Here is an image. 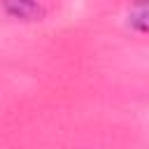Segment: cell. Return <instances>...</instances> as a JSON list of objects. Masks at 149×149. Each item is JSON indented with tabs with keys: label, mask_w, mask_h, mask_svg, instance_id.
<instances>
[{
	"label": "cell",
	"mask_w": 149,
	"mask_h": 149,
	"mask_svg": "<svg viewBox=\"0 0 149 149\" xmlns=\"http://www.w3.org/2000/svg\"><path fill=\"white\" fill-rule=\"evenodd\" d=\"M2 9L9 19H21V21H35L42 19L44 9L40 0H2Z\"/></svg>",
	"instance_id": "cell-1"
},
{
	"label": "cell",
	"mask_w": 149,
	"mask_h": 149,
	"mask_svg": "<svg viewBox=\"0 0 149 149\" xmlns=\"http://www.w3.org/2000/svg\"><path fill=\"white\" fill-rule=\"evenodd\" d=\"M128 23H130V26L135 23V30H137L140 35H144V30H147V5H144V0H137L135 12L130 9V14H128Z\"/></svg>",
	"instance_id": "cell-2"
}]
</instances>
